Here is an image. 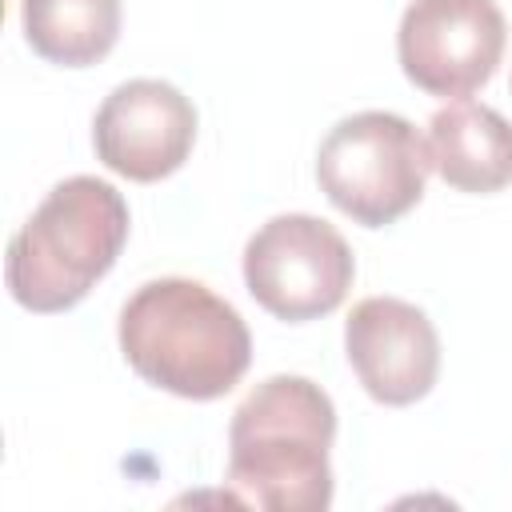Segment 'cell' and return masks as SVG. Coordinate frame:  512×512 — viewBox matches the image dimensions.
Masks as SVG:
<instances>
[{
    "label": "cell",
    "mask_w": 512,
    "mask_h": 512,
    "mask_svg": "<svg viewBox=\"0 0 512 512\" xmlns=\"http://www.w3.org/2000/svg\"><path fill=\"white\" fill-rule=\"evenodd\" d=\"M332 440L336 408L320 384L288 372L260 380L228 424V496L268 512H324L332 504Z\"/></svg>",
    "instance_id": "6da1fadb"
},
{
    "label": "cell",
    "mask_w": 512,
    "mask_h": 512,
    "mask_svg": "<svg viewBox=\"0 0 512 512\" xmlns=\"http://www.w3.org/2000/svg\"><path fill=\"white\" fill-rule=\"evenodd\" d=\"M116 336L132 372L180 400H216L252 364V336L240 312L188 276L140 284L120 308Z\"/></svg>",
    "instance_id": "7a4b0ae2"
},
{
    "label": "cell",
    "mask_w": 512,
    "mask_h": 512,
    "mask_svg": "<svg viewBox=\"0 0 512 512\" xmlns=\"http://www.w3.org/2000/svg\"><path fill=\"white\" fill-rule=\"evenodd\" d=\"M128 224V204L108 180H60L8 240L4 280L12 300L40 316L76 308L116 264Z\"/></svg>",
    "instance_id": "3957f363"
},
{
    "label": "cell",
    "mask_w": 512,
    "mask_h": 512,
    "mask_svg": "<svg viewBox=\"0 0 512 512\" xmlns=\"http://www.w3.org/2000/svg\"><path fill=\"white\" fill-rule=\"evenodd\" d=\"M432 172L428 140L396 112H352L316 152L320 192L356 224L384 228L412 212Z\"/></svg>",
    "instance_id": "277c9868"
},
{
    "label": "cell",
    "mask_w": 512,
    "mask_h": 512,
    "mask_svg": "<svg viewBox=\"0 0 512 512\" xmlns=\"http://www.w3.org/2000/svg\"><path fill=\"white\" fill-rule=\"evenodd\" d=\"M356 256L348 240L320 216L284 212L244 244V284L252 300L288 324L336 312L352 288Z\"/></svg>",
    "instance_id": "5b68a950"
},
{
    "label": "cell",
    "mask_w": 512,
    "mask_h": 512,
    "mask_svg": "<svg viewBox=\"0 0 512 512\" xmlns=\"http://www.w3.org/2000/svg\"><path fill=\"white\" fill-rule=\"evenodd\" d=\"M504 40L496 0H412L396 28V56L420 92L464 100L492 80Z\"/></svg>",
    "instance_id": "8992f818"
},
{
    "label": "cell",
    "mask_w": 512,
    "mask_h": 512,
    "mask_svg": "<svg viewBox=\"0 0 512 512\" xmlns=\"http://www.w3.org/2000/svg\"><path fill=\"white\" fill-rule=\"evenodd\" d=\"M196 140V108L168 80H124L116 84L92 120V144L108 172L152 184L172 176Z\"/></svg>",
    "instance_id": "52a82bcc"
},
{
    "label": "cell",
    "mask_w": 512,
    "mask_h": 512,
    "mask_svg": "<svg viewBox=\"0 0 512 512\" xmlns=\"http://www.w3.org/2000/svg\"><path fill=\"white\" fill-rule=\"evenodd\" d=\"M344 352L376 404L404 408L432 392L440 376V336L424 308L400 296H364L344 320Z\"/></svg>",
    "instance_id": "ba28073f"
},
{
    "label": "cell",
    "mask_w": 512,
    "mask_h": 512,
    "mask_svg": "<svg viewBox=\"0 0 512 512\" xmlns=\"http://www.w3.org/2000/svg\"><path fill=\"white\" fill-rule=\"evenodd\" d=\"M428 156L456 192H500L512 184V124L476 100H452L428 120Z\"/></svg>",
    "instance_id": "9c48e42d"
},
{
    "label": "cell",
    "mask_w": 512,
    "mask_h": 512,
    "mask_svg": "<svg viewBox=\"0 0 512 512\" xmlns=\"http://www.w3.org/2000/svg\"><path fill=\"white\" fill-rule=\"evenodd\" d=\"M24 40L60 68H88L116 48L120 0H20Z\"/></svg>",
    "instance_id": "30bf717a"
}]
</instances>
